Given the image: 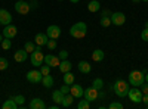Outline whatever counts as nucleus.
Wrapping results in <instances>:
<instances>
[{
	"label": "nucleus",
	"mask_w": 148,
	"mask_h": 109,
	"mask_svg": "<svg viewBox=\"0 0 148 109\" xmlns=\"http://www.w3.org/2000/svg\"><path fill=\"white\" fill-rule=\"evenodd\" d=\"M113 90H114L117 97H125V96H127V93L130 90V84H129V81L117 80L113 86Z\"/></svg>",
	"instance_id": "obj_1"
},
{
	"label": "nucleus",
	"mask_w": 148,
	"mask_h": 109,
	"mask_svg": "<svg viewBox=\"0 0 148 109\" xmlns=\"http://www.w3.org/2000/svg\"><path fill=\"white\" fill-rule=\"evenodd\" d=\"M86 32H88V25H86L84 22H76L70 28V35L74 37V39H83V37H86Z\"/></svg>",
	"instance_id": "obj_2"
},
{
	"label": "nucleus",
	"mask_w": 148,
	"mask_h": 109,
	"mask_svg": "<svg viewBox=\"0 0 148 109\" xmlns=\"http://www.w3.org/2000/svg\"><path fill=\"white\" fill-rule=\"evenodd\" d=\"M145 83V72L142 71H132L129 74V84L133 87H141Z\"/></svg>",
	"instance_id": "obj_3"
},
{
	"label": "nucleus",
	"mask_w": 148,
	"mask_h": 109,
	"mask_svg": "<svg viewBox=\"0 0 148 109\" xmlns=\"http://www.w3.org/2000/svg\"><path fill=\"white\" fill-rule=\"evenodd\" d=\"M30 60H31V65L36 66V68L45 64V55H43V52H42V46H36L34 52H33L31 56H30Z\"/></svg>",
	"instance_id": "obj_4"
},
{
	"label": "nucleus",
	"mask_w": 148,
	"mask_h": 109,
	"mask_svg": "<svg viewBox=\"0 0 148 109\" xmlns=\"http://www.w3.org/2000/svg\"><path fill=\"white\" fill-rule=\"evenodd\" d=\"M127 96H129V99H130L132 103H141V102H142V97H144V93H142L141 89L133 87V89L129 90Z\"/></svg>",
	"instance_id": "obj_5"
},
{
	"label": "nucleus",
	"mask_w": 148,
	"mask_h": 109,
	"mask_svg": "<svg viewBox=\"0 0 148 109\" xmlns=\"http://www.w3.org/2000/svg\"><path fill=\"white\" fill-rule=\"evenodd\" d=\"M15 10L19 15H27L31 10V7H30V3H27L25 0H18V2L15 3Z\"/></svg>",
	"instance_id": "obj_6"
},
{
	"label": "nucleus",
	"mask_w": 148,
	"mask_h": 109,
	"mask_svg": "<svg viewBox=\"0 0 148 109\" xmlns=\"http://www.w3.org/2000/svg\"><path fill=\"white\" fill-rule=\"evenodd\" d=\"M42 78H43V74L40 72V69H33V71H28L27 72V80L33 84L36 83H42Z\"/></svg>",
	"instance_id": "obj_7"
},
{
	"label": "nucleus",
	"mask_w": 148,
	"mask_h": 109,
	"mask_svg": "<svg viewBox=\"0 0 148 109\" xmlns=\"http://www.w3.org/2000/svg\"><path fill=\"white\" fill-rule=\"evenodd\" d=\"M110 18H111V24H114L117 27L123 25V24L126 22V16H125V14H121V12H114V14H111Z\"/></svg>",
	"instance_id": "obj_8"
},
{
	"label": "nucleus",
	"mask_w": 148,
	"mask_h": 109,
	"mask_svg": "<svg viewBox=\"0 0 148 109\" xmlns=\"http://www.w3.org/2000/svg\"><path fill=\"white\" fill-rule=\"evenodd\" d=\"M18 34V28L15 27V25H12V24H9V25H5V28H3V37L5 39H14L15 35Z\"/></svg>",
	"instance_id": "obj_9"
},
{
	"label": "nucleus",
	"mask_w": 148,
	"mask_h": 109,
	"mask_svg": "<svg viewBox=\"0 0 148 109\" xmlns=\"http://www.w3.org/2000/svg\"><path fill=\"white\" fill-rule=\"evenodd\" d=\"M98 91H99V90H96L95 87H89V89H86V90H84L83 97H84L86 100H89V102L98 100Z\"/></svg>",
	"instance_id": "obj_10"
},
{
	"label": "nucleus",
	"mask_w": 148,
	"mask_h": 109,
	"mask_svg": "<svg viewBox=\"0 0 148 109\" xmlns=\"http://www.w3.org/2000/svg\"><path fill=\"white\" fill-rule=\"evenodd\" d=\"M46 34H47V37L49 39H59V35H61V28L58 25H49L47 30H46Z\"/></svg>",
	"instance_id": "obj_11"
},
{
	"label": "nucleus",
	"mask_w": 148,
	"mask_h": 109,
	"mask_svg": "<svg viewBox=\"0 0 148 109\" xmlns=\"http://www.w3.org/2000/svg\"><path fill=\"white\" fill-rule=\"evenodd\" d=\"M10 22H12V15L6 9H0V25L5 27V25H9Z\"/></svg>",
	"instance_id": "obj_12"
},
{
	"label": "nucleus",
	"mask_w": 148,
	"mask_h": 109,
	"mask_svg": "<svg viewBox=\"0 0 148 109\" xmlns=\"http://www.w3.org/2000/svg\"><path fill=\"white\" fill-rule=\"evenodd\" d=\"M59 62H61V59H59L58 56H53V55H46V56H45V64L49 65L51 68L59 66Z\"/></svg>",
	"instance_id": "obj_13"
},
{
	"label": "nucleus",
	"mask_w": 148,
	"mask_h": 109,
	"mask_svg": "<svg viewBox=\"0 0 148 109\" xmlns=\"http://www.w3.org/2000/svg\"><path fill=\"white\" fill-rule=\"evenodd\" d=\"M70 93L74 96V99H80V97H83V93H84V90H83V87L80 86V84H71Z\"/></svg>",
	"instance_id": "obj_14"
},
{
	"label": "nucleus",
	"mask_w": 148,
	"mask_h": 109,
	"mask_svg": "<svg viewBox=\"0 0 148 109\" xmlns=\"http://www.w3.org/2000/svg\"><path fill=\"white\" fill-rule=\"evenodd\" d=\"M27 56H28V52H27L25 49H19V50H16L15 55H14L15 60H16V62H19V64H21V62H25Z\"/></svg>",
	"instance_id": "obj_15"
},
{
	"label": "nucleus",
	"mask_w": 148,
	"mask_h": 109,
	"mask_svg": "<svg viewBox=\"0 0 148 109\" xmlns=\"http://www.w3.org/2000/svg\"><path fill=\"white\" fill-rule=\"evenodd\" d=\"M77 68H79V71L82 72V74H89V72L92 71V66H90V64L88 62V60H80V62L77 64Z\"/></svg>",
	"instance_id": "obj_16"
},
{
	"label": "nucleus",
	"mask_w": 148,
	"mask_h": 109,
	"mask_svg": "<svg viewBox=\"0 0 148 109\" xmlns=\"http://www.w3.org/2000/svg\"><path fill=\"white\" fill-rule=\"evenodd\" d=\"M28 108H30V109H45V108H46V105H45V102H43L42 99L36 97V99H31V102H30Z\"/></svg>",
	"instance_id": "obj_17"
},
{
	"label": "nucleus",
	"mask_w": 148,
	"mask_h": 109,
	"mask_svg": "<svg viewBox=\"0 0 148 109\" xmlns=\"http://www.w3.org/2000/svg\"><path fill=\"white\" fill-rule=\"evenodd\" d=\"M49 37H47V34H43V32H39V34H36V37H34V41L37 46H46Z\"/></svg>",
	"instance_id": "obj_18"
},
{
	"label": "nucleus",
	"mask_w": 148,
	"mask_h": 109,
	"mask_svg": "<svg viewBox=\"0 0 148 109\" xmlns=\"http://www.w3.org/2000/svg\"><path fill=\"white\" fill-rule=\"evenodd\" d=\"M58 68H59V71L64 74V72H68V71H71V68H73V64L70 62V60H67V59H62V60L59 62V66H58Z\"/></svg>",
	"instance_id": "obj_19"
},
{
	"label": "nucleus",
	"mask_w": 148,
	"mask_h": 109,
	"mask_svg": "<svg viewBox=\"0 0 148 109\" xmlns=\"http://www.w3.org/2000/svg\"><path fill=\"white\" fill-rule=\"evenodd\" d=\"M64 96H65V94L61 91V90H55V91L52 93V99H53V102H55L56 105H61V103H62Z\"/></svg>",
	"instance_id": "obj_20"
},
{
	"label": "nucleus",
	"mask_w": 148,
	"mask_h": 109,
	"mask_svg": "<svg viewBox=\"0 0 148 109\" xmlns=\"http://www.w3.org/2000/svg\"><path fill=\"white\" fill-rule=\"evenodd\" d=\"M73 102H74V96H73L71 93H68V94H65V96H64V99H62V103H61V106H62V108H70V106L73 105Z\"/></svg>",
	"instance_id": "obj_21"
},
{
	"label": "nucleus",
	"mask_w": 148,
	"mask_h": 109,
	"mask_svg": "<svg viewBox=\"0 0 148 109\" xmlns=\"http://www.w3.org/2000/svg\"><path fill=\"white\" fill-rule=\"evenodd\" d=\"M42 84H43L46 89H51V87L53 86V78H52V75H51V74L43 75V78H42Z\"/></svg>",
	"instance_id": "obj_22"
},
{
	"label": "nucleus",
	"mask_w": 148,
	"mask_h": 109,
	"mask_svg": "<svg viewBox=\"0 0 148 109\" xmlns=\"http://www.w3.org/2000/svg\"><path fill=\"white\" fill-rule=\"evenodd\" d=\"M88 9H89V12H98L101 9L99 0H90V2L88 3Z\"/></svg>",
	"instance_id": "obj_23"
},
{
	"label": "nucleus",
	"mask_w": 148,
	"mask_h": 109,
	"mask_svg": "<svg viewBox=\"0 0 148 109\" xmlns=\"http://www.w3.org/2000/svg\"><path fill=\"white\" fill-rule=\"evenodd\" d=\"M104 58H105V55H104V52H102L101 49L93 50V53H92V59L95 60V62H101V60H104Z\"/></svg>",
	"instance_id": "obj_24"
},
{
	"label": "nucleus",
	"mask_w": 148,
	"mask_h": 109,
	"mask_svg": "<svg viewBox=\"0 0 148 109\" xmlns=\"http://www.w3.org/2000/svg\"><path fill=\"white\" fill-rule=\"evenodd\" d=\"M16 108H18V103L14 100V97H10L6 102H3V109H16Z\"/></svg>",
	"instance_id": "obj_25"
},
{
	"label": "nucleus",
	"mask_w": 148,
	"mask_h": 109,
	"mask_svg": "<svg viewBox=\"0 0 148 109\" xmlns=\"http://www.w3.org/2000/svg\"><path fill=\"white\" fill-rule=\"evenodd\" d=\"M62 80L65 84H68V86H71V84H74V74H71V72H64V75H62Z\"/></svg>",
	"instance_id": "obj_26"
},
{
	"label": "nucleus",
	"mask_w": 148,
	"mask_h": 109,
	"mask_svg": "<svg viewBox=\"0 0 148 109\" xmlns=\"http://www.w3.org/2000/svg\"><path fill=\"white\" fill-rule=\"evenodd\" d=\"M92 87H95L96 90H102V87H104V81H102V78H95L93 83H92Z\"/></svg>",
	"instance_id": "obj_27"
},
{
	"label": "nucleus",
	"mask_w": 148,
	"mask_h": 109,
	"mask_svg": "<svg viewBox=\"0 0 148 109\" xmlns=\"http://www.w3.org/2000/svg\"><path fill=\"white\" fill-rule=\"evenodd\" d=\"M89 106H90V102L86 100V99H82L77 103V109H89Z\"/></svg>",
	"instance_id": "obj_28"
},
{
	"label": "nucleus",
	"mask_w": 148,
	"mask_h": 109,
	"mask_svg": "<svg viewBox=\"0 0 148 109\" xmlns=\"http://www.w3.org/2000/svg\"><path fill=\"white\" fill-rule=\"evenodd\" d=\"M99 24L104 27V28H107V27H110L111 25V18L110 16H102L101 18V21H99Z\"/></svg>",
	"instance_id": "obj_29"
},
{
	"label": "nucleus",
	"mask_w": 148,
	"mask_h": 109,
	"mask_svg": "<svg viewBox=\"0 0 148 109\" xmlns=\"http://www.w3.org/2000/svg\"><path fill=\"white\" fill-rule=\"evenodd\" d=\"M0 44H2V49H3V50H9L10 47H12V41H10V39H5Z\"/></svg>",
	"instance_id": "obj_30"
},
{
	"label": "nucleus",
	"mask_w": 148,
	"mask_h": 109,
	"mask_svg": "<svg viewBox=\"0 0 148 109\" xmlns=\"http://www.w3.org/2000/svg\"><path fill=\"white\" fill-rule=\"evenodd\" d=\"M46 46H47V49H49V50H55V49H56V40L49 39L47 43H46Z\"/></svg>",
	"instance_id": "obj_31"
},
{
	"label": "nucleus",
	"mask_w": 148,
	"mask_h": 109,
	"mask_svg": "<svg viewBox=\"0 0 148 109\" xmlns=\"http://www.w3.org/2000/svg\"><path fill=\"white\" fill-rule=\"evenodd\" d=\"M8 66H9L8 59H6V58H0V71H5V69H8Z\"/></svg>",
	"instance_id": "obj_32"
},
{
	"label": "nucleus",
	"mask_w": 148,
	"mask_h": 109,
	"mask_svg": "<svg viewBox=\"0 0 148 109\" xmlns=\"http://www.w3.org/2000/svg\"><path fill=\"white\" fill-rule=\"evenodd\" d=\"M24 49H25L28 53H33V52H34V49H36V46H34V43L27 41V43H25V46H24Z\"/></svg>",
	"instance_id": "obj_33"
},
{
	"label": "nucleus",
	"mask_w": 148,
	"mask_h": 109,
	"mask_svg": "<svg viewBox=\"0 0 148 109\" xmlns=\"http://www.w3.org/2000/svg\"><path fill=\"white\" fill-rule=\"evenodd\" d=\"M40 72H42V74L43 75H47V74H51V66H49V65H40Z\"/></svg>",
	"instance_id": "obj_34"
},
{
	"label": "nucleus",
	"mask_w": 148,
	"mask_h": 109,
	"mask_svg": "<svg viewBox=\"0 0 148 109\" xmlns=\"http://www.w3.org/2000/svg\"><path fill=\"white\" fill-rule=\"evenodd\" d=\"M14 100L18 103V106H22L24 102H25V97H24L22 94H18V96H15V97H14Z\"/></svg>",
	"instance_id": "obj_35"
},
{
	"label": "nucleus",
	"mask_w": 148,
	"mask_h": 109,
	"mask_svg": "<svg viewBox=\"0 0 148 109\" xmlns=\"http://www.w3.org/2000/svg\"><path fill=\"white\" fill-rule=\"evenodd\" d=\"M110 109H123V105L119 102H113V103H110Z\"/></svg>",
	"instance_id": "obj_36"
},
{
	"label": "nucleus",
	"mask_w": 148,
	"mask_h": 109,
	"mask_svg": "<svg viewBox=\"0 0 148 109\" xmlns=\"http://www.w3.org/2000/svg\"><path fill=\"white\" fill-rule=\"evenodd\" d=\"M70 89H71V86H68V84H65V83H64V86H62V87H61L59 90H61V91H62L64 94H68V93H70Z\"/></svg>",
	"instance_id": "obj_37"
},
{
	"label": "nucleus",
	"mask_w": 148,
	"mask_h": 109,
	"mask_svg": "<svg viewBox=\"0 0 148 109\" xmlns=\"http://www.w3.org/2000/svg\"><path fill=\"white\" fill-rule=\"evenodd\" d=\"M141 39L144 41H148V28H144L142 32H141Z\"/></svg>",
	"instance_id": "obj_38"
},
{
	"label": "nucleus",
	"mask_w": 148,
	"mask_h": 109,
	"mask_svg": "<svg viewBox=\"0 0 148 109\" xmlns=\"http://www.w3.org/2000/svg\"><path fill=\"white\" fill-rule=\"evenodd\" d=\"M58 58H59L61 60H62V59H67V58H68V52H67V50H61V52L58 53Z\"/></svg>",
	"instance_id": "obj_39"
},
{
	"label": "nucleus",
	"mask_w": 148,
	"mask_h": 109,
	"mask_svg": "<svg viewBox=\"0 0 148 109\" xmlns=\"http://www.w3.org/2000/svg\"><path fill=\"white\" fill-rule=\"evenodd\" d=\"M141 87H142V89H141V90H142V93H144V94H148V83H144Z\"/></svg>",
	"instance_id": "obj_40"
},
{
	"label": "nucleus",
	"mask_w": 148,
	"mask_h": 109,
	"mask_svg": "<svg viewBox=\"0 0 148 109\" xmlns=\"http://www.w3.org/2000/svg\"><path fill=\"white\" fill-rule=\"evenodd\" d=\"M142 102L145 103V106L148 108V94H144V97H142Z\"/></svg>",
	"instance_id": "obj_41"
},
{
	"label": "nucleus",
	"mask_w": 148,
	"mask_h": 109,
	"mask_svg": "<svg viewBox=\"0 0 148 109\" xmlns=\"http://www.w3.org/2000/svg\"><path fill=\"white\" fill-rule=\"evenodd\" d=\"M30 7H31V9H36V7H37V2H36V0H33V2L30 3Z\"/></svg>",
	"instance_id": "obj_42"
},
{
	"label": "nucleus",
	"mask_w": 148,
	"mask_h": 109,
	"mask_svg": "<svg viewBox=\"0 0 148 109\" xmlns=\"http://www.w3.org/2000/svg\"><path fill=\"white\" fill-rule=\"evenodd\" d=\"M70 2H71V3H79L80 0H70Z\"/></svg>",
	"instance_id": "obj_43"
},
{
	"label": "nucleus",
	"mask_w": 148,
	"mask_h": 109,
	"mask_svg": "<svg viewBox=\"0 0 148 109\" xmlns=\"http://www.w3.org/2000/svg\"><path fill=\"white\" fill-rule=\"evenodd\" d=\"M145 83H148V72L145 74Z\"/></svg>",
	"instance_id": "obj_44"
},
{
	"label": "nucleus",
	"mask_w": 148,
	"mask_h": 109,
	"mask_svg": "<svg viewBox=\"0 0 148 109\" xmlns=\"http://www.w3.org/2000/svg\"><path fill=\"white\" fill-rule=\"evenodd\" d=\"M3 39H5V37H3V35H2V34H0V43H2V41H3Z\"/></svg>",
	"instance_id": "obj_45"
},
{
	"label": "nucleus",
	"mask_w": 148,
	"mask_h": 109,
	"mask_svg": "<svg viewBox=\"0 0 148 109\" xmlns=\"http://www.w3.org/2000/svg\"><path fill=\"white\" fill-rule=\"evenodd\" d=\"M132 2H135V3H139V2H141V0H132Z\"/></svg>",
	"instance_id": "obj_46"
},
{
	"label": "nucleus",
	"mask_w": 148,
	"mask_h": 109,
	"mask_svg": "<svg viewBox=\"0 0 148 109\" xmlns=\"http://www.w3.org/2000/svg\"><path fill=\"white\" fill-rule=\"evenodd\" d=\"M145 27H147V28H148V22H147V24H145Z\"/></svg>",
	"instance_id": "obj_47"
},
{
	"label": "nucleus",
	"mask_w": 148,
	"mask_h": 109,
	"mask_svg": "<svg viewBox=\"0 0 148 109\" xmlns=\"http://www.w3.org/2000/svg\"><path fill=\"white\" fill-rule=\"evenodd\" d=\"M141 2H148V0H141Z\"/></svg>",
	"instance_id": "obj_48"
},
{
	"label": "nucleus",
	"mask_w": 148,
	"mask_h": 109,
	"mask_svg": "<svg viewBox=\"0 0 148 109\" xmlns=\"http://www.w3.org/2000/svg\"><path fill=\"white\" fill-rule=\"evenodd\" d=\"M59 2H62V0H59Z\"/></svg>",
	"instance_id": "obj_49"
}]
</instances>
